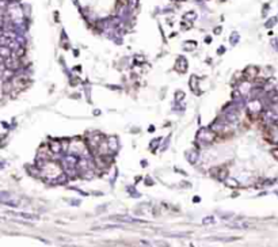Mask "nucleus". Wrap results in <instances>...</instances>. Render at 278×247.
I'll return each instance as SVG.
<instances>
[{
	"label": "nucleus",
	"instance_id": "obj_1",
	"mask_svg": "<svg viewBox=\"0 0 278 247\" xmlns=\"http://www.w3.org/2000/svg\"><path fill=\"white\" fill-rule=\"evenodd\" d=\"M12 84L15 87V90H22V88H26L27 86L30 84V80H29V77L27 76H16L14 77L12 80Z\"/></svg>",
	"mask_w": 278,
	"mask_h": 247
},
{
	"label": "nucleus",
	"instance_id": "obj_2",
	"mask_svg": "<svg viewBox=\"0 0 278 247\" xmlns=\"http://www.w3.org/2000/svg\"><path fill=\"white\" fill-rule=\"evenodd\" d=\"M258 72H259V71H258L255 67H248L246 71H244V76H246V79L248 81H251V80H254V79L258 76Z\"/></svg>",
	"mask_w": 278,
	"mask_h": 247
},
{
	"label": "nucleus",
	"instance_id": "obj_3",
	"mask_svg": "<svg viewBox=\"0 0 278 247\" xmlns=\"http://www.w3.org/2000/svg\"><path fill=\"white\" fill-rule=\"evenodd\" d=\"M214 137H216L214 133H212V132H206V130H201V132H199V135H198V139L204 140V141H206V143L213 141Z\"/></svg>",
	"mask_w": 278,
	"mask_h": 247
},
{
	"label": "nucleus",
	"instance_id": "obj_4",
	"mask_svg": "<svg viewBox=\"0 0 278 247\" xmlns=\"http://www.w3.org/2000/svg\"><path fill=\"white\" fill-rule=\"evenodd\" d=\"M175 68L178 72H186V68H187V61L183 59V57H179L176 64H175Z\"/></svg>",
	"mask_w": 278,
	"mask_h": 247
},
{
	"label": "nucleus",
	"instance_id": "obj_5",
	"mask_svg": "<svg viewBox=\"0 0 278 247\" xmlns=\"http://www.w3.org/2000/svg\"><path fill=\"white\" fill-rule=\"evenodd\" d=\"M248 107H250V112L251 113H259L260 109H262V105H260V102H258V101H252V102H250Z\"/></svg>",
	"mask_w": 278,
	"mask_h": 247
},
{
	"label": "nucleus",
	"instance_id": "obj_6",
	"mask_svg": "<svg viewBox=\"0 0 278 247\" xmlns=\"http://www.w3.org/2000/svg\"><path fill=\"white\" fill-rule=\"evenodd\" d=\"M1 60L4 59H8L10 56H11V48L8 45H1Z\"/></svg>",
	"mask_w": 278,
	"mask_h": 247
},
{
	"label": "nucleus",
	"instance_id": "obj_7",
	"mask_svg": "<svg viewBox=\"0 0 278 247\" xmlns=\"http://www.w3.org/2000/svg\"><path fill=\"white\" fill-rule=\"evenodd\" d=\"M49 148L52 149L53 152L58 153L60 151H61V149H63V147L60 145V143H58V141H52V143H50V145H49Z\"/></svg>",
	"mask_w": 278,
	"mask_h": 247
},
{
	"label": "nucleus",
	"instance_id": "obj_8",
	"mask_svg": "<svg viewBox=\"0 0 278 247\" xmlns=\"http://www.w3.org/2000/svg\"><path fill=\"white\" fill-rule=\"evenodd\" d=\"M109 147H110V149H111L113 152L117 149V139L115 137H110V139H109Z\"/></svg>",
	"mask_w": 278,
	"mask_h": 247
},
{
	"label": "nucleus",
	"instance_id": "obj_9",
	"mask_svg": "<svg viewBox=\"0 0 278 247\" xmlns=\"http://www.w3.org/2000/svg\"><path fill=\"white\" fill-rule=\"evenodd\" d=\"M14 54H15L16 57H19V59L25 57V48H23V46H19L18 49L15 50V53H14Z\"/></svg>",
	"mask_w": 278,
	"mask_h": 247
},
{
	"label": "nucleus",
	"instance_id": "obj_10",
	"mask_svg": "<svg viewBox=\"0 0 278 247\" xmlns=\"http://www.w3.org/2000/svg\"><path fill=\"white\" fill-rule=\"evenodd\" d=\"M225 183L228 185V186H231V187H236V186H238V182L235 179H232V178H228V179L225 181Z\"/></svg>",
	"mask_w": 278,
	"mask_h": 247
},
{
	"label": "nucleus",
	"instance_id": "obj_11",
	"mask_svg": "<svg viewBox=\"0 0 278 247\" xmlns=\"http://www.w3.org/2000/svg\"><path fill=\"white\" fill-rule=\"evenodd\" d=\"M213 220H214L213 217H205V219H204V223H205V224H212Z\"/></svg>",
	"mask_w": 278,
	"mask_h": 247
},
{
	"label": "nucleus",
	"instance_id": "obj_12",
	"mask_svg": "<svg viewBox=\"0 0 278 247\" xmlns=\"http://www.w3.org/2000/svg\"><path fill=\"white\" fill-rule=\"evenodd\" d=\"M273 156L278 160V148H277V149H273Z\"/></svg>",
	"mask_w": 278,
	"mask_h": 247
},
{
	"label": "nucleus",
	"instance_id": "obj_13",
	"mask_svg": "<svg viewBox=\"0 0 278 247\" xmlns=\"http://www.w3.org/2000/svg\"><path fill=\"white\" fill-rule=\"evenodd\" d=\"M193 16H194V12H189L187 15H186V18L187 19H193Z\"/></svg>",
	"mask_w": 278,
	"mask_h": 247
},
{
	"label": "nucleus",
	"instance_id": "obj_14",
	"mask_svg": "<svg viewBox=\"0 0 278 247\" xmlns=\"http://www.w3.org/2000/svg\"><path fill=\"white\" fill-rule=\"evenodd\" d=\"M182 96H183V92H178V94H176V99H178V101H179Z\"/></svg>",
	"mask_w": 278,
	"mask_h": 247
},
{
	"label": "nucleus",
	"instance_id": "obj_15",
	"mask_svg": "<svg viewBox=\"0 0 278 247\" xmlns=\"http://www.w3.org/2000/svg\"><path fill=\"white\" fill-rule=\"evenodd\" d=\"M274 22H275V19H273V21H269V22H267V27H271V25H273Z\"/></svg>",
	"mask_w": 278,
	"mask_h": 247
},
{
	"label": "nucleus",
	"instance_id": "obj_16",
	"mask_svg": "<svg viewBox=\"0 0 278 247\" xmlns=\"http://www.w3.org/2000/svg\"><path fill=\"white\" fill-rule=\"evenodd\" d=\"M193 201H194V202H199V197H194Z\"/></svg>",
	"mask_w": 278,
	"mask_h": 247
},
{
	"label": "nucleus",
	"instance_id": "obj_17",
	"mask_svg": "<svg viewBox=\"0 0 278 247\" xmlns=\"http://www.w3.org/2000/svg\"><path fill=\"white\" fill-rule=\"evenodd\" d=\"M221 31V29H220V27H219V29H216V30H214V33H216V34H217V33H220Z\"/></svg>",
	"mask_w": 278,
	"mask_h": 247
}]
</instances>
